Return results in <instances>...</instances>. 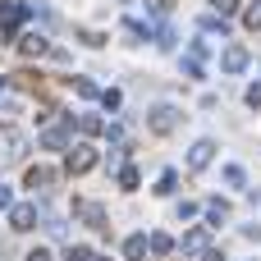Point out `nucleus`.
Returning a JSON list of instances; mask_svg holds the SVG:
<instances>
[{
  "mask_svg": "<svg viewBox=\"0 0 261 261\" xmlns=\"http://www.w3.org/2000/svg\"><path fill=\"white\" fill-rule=\"evenodd\" d=\"M174 124H179V110H174V106H156V110H151V128H156V133H170Z\"/></svg>",
  "mask_w": 261,
  "mask_h": 261,
  "instance_id": "f257e3e1",
  "label": "nucleus"
},
{
  "mask_svg": "<svg viewBox=\"0 0 261 261\" xmlns=\"http://www.w3.org/2000/svg\"><path fill=\"white\" fill-rule=\"evenodd\" d=\"M23 18H28V9H23V5H0V32H14Z\"/></svg>",
  "mask_w": 261,
  "mask_h": 261,
  "instance_id": "f03ea898",
  "label": "nucleus"
},
{
  "mask_svg": "<svg viewBox=\"0 0 261 261\" xmlns=\"http://www.w3.org/2000/svg\"><path fill=\"white\" fill-rule=\"evenodd\" d=\"M0 147H5V156H9V161H18L28 142H23V133H14V128H5V133H0Z\"/></svg>",
  "mask_w": 261,
  "mask_h": 261,
  "instance_id": "7ed1b4c3",
  "label": "nucleus"
},
{
  "mask_svg": "<svg viewBox=\"0 0 261 261\" xmlns=\"http://www.w3.org/2000/svg\"><path fill=\"white\" fill-rule=\"evenodd\" d=\"M220 64H225V69H229V73H239V69H248V50H243V46H229V50H225V60H220Z\"/></svg>",
  "mask_w": 261,
  "mask_h": 261,
  "instance_id": "20e7f679",
  "label": "nucleus"
},
{
  "mask_svg": "<svg viewBox=\"0 0 261 261\" xmlns=\"http://www.w3.org/2000/svg\"><path fill=\"white\" fill-rule=\"evenodd\" d=\"M211 151H216L211 142H197V147L188 151V165H193V170H206V165H211Z\"/></svg>",
  "mask_w": 261,
  "mask_h": 261,
  "instance_id": "39448f33",
  "label": "nucleus"
},
{
  "mask_svg": "<svg viewBox=\"0 0 261 261\" xmlns=\"http://www.w3.org/2000/svg\"><path fill=\"white\" fill-rule=\"evenodd\" d=\"M92 161H96V156H92V147H73L69 170H73V174H83V170H92Z\"/></svg>",
  "mask_w": 261,
  "mask_h": 261,
  "instance_id": "423d86ee",
  "label": "nucleus"
},
{
  "mask_svg": "<svg viewBox=\"0 0 261 261\" xmlns=\"http://www.w3.org/2000/svg\"><path fill=\"white\" fill-rule=\"evenodd\" d=\"M32 220H37V206H14V216H9L14 229H32Z\"/></svg>",
  "mask_w": 261,
  "mask_h": 261,
  "instance_id": "0eeeda50",
  "label": "nucleus"
},
{
  "mask_svg": "<svg viewBox=\"0 0 261 261\" xmlns=\"http://www.w3.org/2000/svg\"><path fill=\"white\" fill-rule=\"evenodd\" d=\"M78 211H83V220H87L92 229H106V211H101V206H92V202H83Z\"/></svg>",
  "mask_w": 261,
  "mask_h": 261,
  "instance_id": "6e6552de",
  "label": "nucleus"
},
{
  "mask_svg": "<svg viewBox=\"0 0 261 261\" xmlns=\"http://www.w3.org/2000/svg\"><path fill=\"white\" fill-rule=\"evenodd\" d=\"M147 248H151L156 257H165V252H170V234H151V239H147Z\"/></svg>",
  "mask_w": 261,
  "mask_h": 261,
  "instance_id": "1a4fd4ad",
  "label": "nucleus"
},
{
  "mask_svg": "<svg viewBox=\"0 0 261 261\" xmlns=\"http://www.w3.org/2000/svg\"><path fill=\"white\" fill-rule=\"evenodd\" d=\"M124 252H128V257H133V261H138V257H142V252H147V239H142V234H133V239L124 243Z\"/></svg>",
  "mask_w": 261,
  "mask_h": 261,
  "instance_id": "9d476101",
  "label": "nucleus"
},
{
  "mask_svg": "<svg viewBox=\"0 0 261 261\" xmlns=\"http://www.w3.org/2000/svg\"><path fill=\"white\" fill-rule=\"evenodd\" d=\"M23 50H28V55H41V50H46V37H23Z\"/></svg>",
  "mask_w": 261,
  "mask_h": 261,
  "instance_id": "9b49d317",
  "label": "nucleus"
},
{
  "mask_svg": "<svg viewBox=\"0 0 261 261\" xmlns=\"http://www.w3.org/2000/svg\"><path fill=\"white\" fill-rule=\"evenodd\" d=\"M28 184H32V188H46V184H50V170H32Z\"/></svg>",
  "mask_w": 261,
  "mask_h": 261,
  "instance_id": "f8f14e48",
  "label": "nucleus"
},
{
  "mask_svg": "<svg viewBox=\"0 0 261 261\" xmlns=\"http://www.w3.org/2000/svg\"><path fill=\"white\" fill-rule=\"evenodd\" d=\"M206 216H211V220H216V225H220V220H225V216H229V206H225V202H211V206H206Z\"/></svg>",
  "mask_w": 261,
  "mask_h": 261,
  "instance_id": "ddd939ff",
  "label": "nucleus"
},
{
  "mask_svg": "<svg viewBox=\"0 0 261 261\" xmlns=\"http://www.w3.org/2000/svg\"><path fill=\"white\" fill-rule=\"evenodd\" d=\"M225 184H234V188H243V170H239V165H229V170H225Z\"/></svg>",
  "mask_w": 261,
  "mask_h": 261,
  "instance_id": "4468645a",
  "label": "nucleus"
},
{
  "mask_svg": "<svg viewBox=\"0 0 261 261\" xmlns=\"http://www.w3.org/2000/svg\"><path fill=\"white\" fill-rule=\"evenodd\" d=\"M243 18H248V28H261V0L248 9V14H243Z\"/></svg>",
  "mask_w": 261,
  "mask_h": 261,
  "instance_id": "2eb2a0df",
  "label": "nucleus"
},
{
  "mask_svg": "<svg viewBox=\"0 0 261 261\" xmlns=\"http://www.w3.org/2000/svg\"><path fill=\"white\" fill-rule=\"evenodd\" d=\"M41 142H46V147H64V133H60V128H50V133H46Z\"/></svg>",
  "mask_w": 261,
  "mask_h": 261,
  "instance_id": "dca6fc26",
  "label": "nucleus"
},
{
  "mask_svg": "<svg viewBox=\"0 0 261 261\" xmlns=\"http://www.w3.org/2000/svg\"><path fill=\"white\" fill-rule=\"evenodd\" d=\"M211 5H216L220 14H234V9H239V0H211Z\"/></svg>",
  "mask_w": 261,
  "mask_h": 261,
  "instance_id": "f3484780",
  "label": "nucleus"
},
{
  "mask_svg": "<svg viewBox=\"0 0 261 261\" xmlns=\"http://www.w3.org/2000/svg\"><path fill=\"white\" fill-rule=\"evenodd\" d=\"M69 261H92V252L87 248H69Z\"/></svg>",
  "mask_w": 261,
  "mask_h": 261,
  "instance_id": "a211bd4d",
  "label": "nucleus"
},
{
  "mask_svg": "<svg viewBox=\"0 0 261 261\" xmlns=\"http://www.w3.org/2000/svg\"><path fill=\"white\" fill-rule=\"evenodd\" d=\"M248 106H261V87H248Z\"/></svg>",
  "mask_w": 261,
  "mask_h": 261,
  "instance_id": "6ab92c4d",
  "label": "nucleus"
},
{
  "mask_svg": "<svg viewBox=\"0 0 261 261\" xmlns=\"http://www.w3.org/2000/svg\"><path fill=\"white\" fill-rule=\"evenodd\" d=\"M0 206H9V188L5 184H0Z\"/></svg>",
  "mask_w": 261,
  "mask_h": 261,
  "instance_id": "aec40b11",
  "label": "nucleus"
},
{
  "mask_svg": "<svg viewBox=\"0 0 261 261\" xmlns=\"http://www.w3.org/2000/svg\"><path fill=\"white\" fill-rule=\"evenodd\" d=\"M92 261H106V257H92Z\"/></svg>",
  "mask_w": 261,
  "mask_h": 261,
  "instance_id": "412c9836",
  "label": "nucleus"
}]
</instances>
